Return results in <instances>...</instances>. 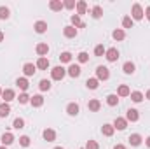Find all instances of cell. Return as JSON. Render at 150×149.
I'll return each instance as SVG.
<instances>
[{
  "instance_id": "1",
  "label": "cell",
  "mask_w": 150,
  "mask_h": 149,
  "mask_svg": "<svg viewBox=\"0 0 150 149\" xmlns=\"http://www.w3.org/2000/svg\"><path fill=\"white\" fill-rule=\"evenodd\" d=\"M143 7L140 5V4H134L133 5V9H131V19L133 21H140V19H143Z\"/></svg>"
},
{
  "instance_id": "2",
  "label": "cell",
  "mask_w": 150,
  "mask_h": 149,
  "mask_svg": "<svg viewBox=\"0 0 150 149\" xmlns=\"http://www.w3.org/2000/svg\"><path fill=\"white\" fill-rule=\"evenodd\" d=\"M65 75H67V69H63V67H54V69H51V79H52V81H63Z\"/></svg>"
},
{
  "instance_id": "3",
  "label": "cell",
  "mask_w": 150,
  "mask_h": 149,
  "mask_svg": "<svg viewBox=\"0 0 150 149\" xmlns=\"http://www.w3.org/2000/svg\"><path fill=\"white\" fill-rule=\"evenodd\" d=\"M108 77H110V70L107 67H103V65L96 67V79L98 81H107Z\"/></svg>"
},
{
  "instance_id": "4",
  "label": "cell",
  "mask_w": 150,
  "mask_h": 149,
  "mask_svg": "<svg viewBox=\"0 0 150 149\" xmlns=\"http://www.w3.org/2000/svg\"><path fill=\"white\" fill-rule=\"evenodd\" d=\"M113 128H115V130H120V132L126 130V128H127V119H126V117H120V116L115 117V119H113Z\"/></svg>"
},
{
  "instance_id": "5",
  "label": "cell",
  "mask_w": 150,
  "mask_h": 149,
  "mask_svg": "<svg viewBox=\"0 0 150 149\" xmlns=\"http://www.w3.org/2000/svg\"><path fill=\"white\" fill-rule=\"evenodd\" d=\"M105 58L113 63V62H117L119 60V51H117V47H110V49H107V53H105Z\"/></svg>"
},
{
  "instance_id": "6",
  "label": "cell",
  "mask_w": 150,
  "mask_h": 149,
  "mask_svg": "<svg viewBox=\"0 0 150 149\" xmlns=\"http://www.w3.org/2000/svg\"><path fill=\"white\" fill-rule=\"evenodd\" d=\"M2 98H4V102H5V104L12 102V100L16 98V93H14V90H11V88L4 90V91H2Z\"/></svg>"
},
{
  "instance_id": "7",
  "label": "cell",
  "mask_w": 150,
  "mask_h": 149,
  "mask_svg": "<svg viewBox=\"0 0 150 149\" xmlns=\"http://www.w3.org/2000/svg\"><path fill=\"white\" fill-rule=\"evenodd\" d=\"M42 137H44V140H47V142H54V140H56V132H54L52 128H45V130L42 132Z\"/></svg>"
},
{
  "instance_id": "8",
  "label": "cell",
  "mask_w": 150,
  "mask_h": 149,
  "mask_svg": "<svg viewBox=\"0 0 150 149\" xmlns=\"http://www.w3.org/2000/svg\"><path fill=\"white\" fill-rule=\"evenodd\" d=\"M14 140H16V139H14V135H12L11 132H5V133L0 137V142H2V146H5V148H7V146H11Z\"/></svg>"
},
{
  "instance_id": "9",
  "label": "cell",
  "mask_w": 150,
  "mask_h": 149,
  "mask_svg": "<svg viewBox=\"0 0 150 149\" xmlns=\"http://www.w3.org/2000/svg\"><path fill=\"white\" fill-rule=\"evenodd\" d=\"M16 86H18L23 93H26V90H28L30 82H28V79H26V77H18V79H16Z\"/></svg>"
},
{
  "instance_id": "10",
  "label": "cell",
  "mask_w": 150,
  "mask_h": 149,
  "mask_svg": "<svg viewBox=\"0 0 150 149\" xmlns=\"http://www.w3.org/2000/svg\"><path fill=\"white\" fill-rule=\"evenodd\" d=\"M70 21H72V27H75V28H86V23L80 19L79 14H72L70 16Z\"/></svg>"
},
{
  "instance_id": "11",
  "label": "cell",
  "mask_w": 150,
  "mask_h": 149,
  "mask_svg": "<svg viewBox=\"0 0 150 149\" xmlns=\"http://www.w3.org/2000/svg\"><path fill=\"white\" fill-rule=\"evenodd\" d=\"M63 35H65L67 39L77 37V28H75V27H72V25H67V27L63 28Z\"/></svg>"
},
{
  "instance_id": "12",
  "label": "cell",
  "mask_w": 150,
  "mask_h": 149,
  "mask_svg": "<svg viewBox=\"0 0 150 149\" xmlns=\"http://www.w3.org/2000/svg\"><path fill=\"white\" fill-rule=\"evenodd\" d=\"M129 95H131L129 86H127V84H120L119 90H117V97H119V98H124V97H129Z\"/></svg>"
},
{
  "instance_id": "13",
  "label": "cell",
  "mask_w": 150,
  "mask_h": 149,
  "mask_svg": "<svg viewBox=\"0 0 150 149\" xmlns=\"http://www.w3.org/2000/svg\"><path fill=\"white\" fill-rule=\"evenodd\" d=\"M126 119L131 121V123H134V121L140 119V112L136 111V109H127V112H126Z\"/></svg>"
},
{
  "instance_id": "14",
  "label": "cell",
  "mask_w": 150,
  "mask_h": 149,
  "mask_svg": "<svg viewBox=\"0 0 150 149\" xmlns=\"http://www.w3.org/2000/svg\"><path fill=\"white\" fill-rule=\"evenodd\" d=\"M80 72H82V70H80V67H79V65H75V63H72V65L67 69V74L70 75V77H74V79H75V77H79Z\"/></svg>"
},
{
  "instance_id": "15",
  "label": "cell",
  "mask_w": 150,
  "mask_h": 149,
  "mask_svg": "<svg viewBox=\"0 0 150 149\" xmlns=\"http://www.w3.org/2000/svg\"><path fill=\"white\" fill-rule=\"evenodd\" d=\"M35 67H37L38 70H47L49 69V60L45 56H40L37 60V63H35Z\"/></svg>"
},
{
  "instance_id": "16",
  "label": "cell",
  "mask_w": 150,
  "mask_h": 149,
  "mask_svg": "<svg viewBox=\"0 0 150 149\" xmlns=\"http://www.w3.org/2000/svg\"><path fill=\"white\" fill-rule=\"evenodd\" d=\"M35 72H37V67H35L33 63H25V65H23V74L26 75V77L33 75Z\"/></svg>"
},
{
  "instance_id": "17",
  "label": "cell",
  "mask_w": 150,
  "mask_h": 149,
  "mask_svg": "<svg viewBox=\"0 0 150 149\" xmlns=\"http://www.w3.org/2000/svg\"><path fill=\"white\" fill-rule=\"evenodd\" d=\"M35 51H37L38 58H40V56H45V54L49 53V46H47L45 42H40V44H37V47H35Z\"/></svg>"
},
{
  "instance_id": "18",
  "label": "cell",
  "mask_w": 150,
  "mask_h": 149,
  "mask_svg": "<svg viewBox=\"0 0 150 149\" xmlns=\"http://www.w3.org/2000/svg\"><path fill=\"white\" fill-rule=\"evenodd\" d=\"M101 133H103L105 137H112L113 133H115V128H113V125H110V123H105V125L101 126Z\"/></svg>"
},
{
  "instance_id": "19",
  "label": "cell",
  "mask_w": 150,
  "mask_h": 149,
  "mask_svg": "<svg viewBox=\"0 0 150 149\" xmlns=\"http://www.w3.org/2000/svg\"><path fill=\"white\" fill-rule=\"evenodd\" d=\"M142 142H143V137H142L140 133H133V135H129V144H131V146L136 148V146H140Z\"/></svg>"
},
{
  "instance_id": "20",
  "label": "cell",
  "mask_w": 150,
  "mask_h": 149,
  "mask_svg": "<svg viewBox=\"0 0 150 149\" xmlns=\"http://www.w3.org/2000/svg\"><path fill=\"white\" fill-rule=\"evenodd\" d=\"M30 104H32V107H42L44 105V97L42 95H33L30 98Z\"/></svg>"
},
{
  "instance_id": "21",
  "label": "cell",
  "mask_w": 150,
  "mask_h": 149,
  "mask_svg": "<svg viewBox=\"0 0 150 149\" xmlns=\"http://www.w3.org/2000/svg\"><path fill=\"white\" fill-rule=\"evenodd\" d=\"M80 111V107H79V104H75V102H70L68 105H67V112H68V116H77Z\"/></svg>"
},
{
  "instance_id": "22",
  "label": "cell",
  "mask_w": 150,
  "mask_h": 149,
  "mask_svg": "<svg viewBox=\"0 0 150 149\" xmlns=\"http://www.w3.org/2000/svg\"><path fill=\"white\" fill-rule=\"evenodd\" d=\"M87 109L93 112H98L101 109V102L100 100H96V98H93V100H89V104H87Z\"/></svg>"
},
{
  "instance_id": "23",
  "label": "cell",
  "mask_w": 150,
  "mask_h": 149,
  "mask_svg": "<svg viewBox=\"0 0 150 149\" xmlns=\"http://www.w3.org/2000/svg\"><path fill=\"white\" fill-rule=\"evenodd\" d=\"M49 9L54 11V12H58V11H61V9H65V7H63V2H61V0H51V2H49Z\"/></svg>"
},
{
  "instance_id": "24",
  "label": "cell",
  "mask_w": 150,
  "mask_h": 149,
  "mask_svg": "<svg viewBox=\"0 0 150 149\" xmlns=\"http://www.w3.org/2000/svg\"><path fill=\"white\" fill-rule=\"evenodd\" d=\"M33 28H35L37 34H45V32H47V23L40 19V21H37V23L33 25Z\"/></svg>"
},
{
  "instance_id": "25",
  "label": "cell",
  "mask_w": 150,
  "mask_h": 149,
  "mask_svg": "<svg viewBox=\"0 0 150 149\" xmlns=\"http://www.w3.org/2000/svg\"><path fill=\"white\" fill-rule=\"evenodd\" d=\"M122 70H124V74L131 75V74H134L136 67H134V63H133V62H126V63L122 65Z\"/></svg>"
},
{
  "instance_id": "26",
  "label": "cell",
  "mask_w": 150,
  "mask_h": 149,
  "mask_svg": "<svg viewBox=\"0 0 150 149\" xmlns=\"http://www.w3.org/2000/svg\"><path fill=\"white\" fill-rule=\"evenodd\" d=\"M75 9H77V14H79V16H80V14H86V12H87V4H86L84 0H79L77 5H75Z\"/></svg>"
},
{
  "instance_id": "27",
  "label": "cell",
  "mask_w": 150,
  "mask_h": 149,
  "mask_svg": "<svg viewBox=\"0 0 150 149\" xmlns=\"http://www.w3.org/2000/svg\"><path fill=\"white\" fill-rule=\"evenodd\" d=\"M91 16H93L94 19H100V18L103 16V9H101V5H94V7L91 9Z\"/></svg>"
},
{
  "instance_id": "28",
  "label": "cell",
  "mask_w": 150,
  "mask_h": 149,
  "mask_svg": "<svg viewBox=\"0 0 150 149\" xmlns=\"http://www.w3.org/2000/svg\"><path fill=\"white\" fill-rule=\"evenodd\" d=\"M9 114H11V105L5 104V102H2L0 104V117H7Z\"/></svg>"
},
{
  "instance_id": "29",
  "label": "cell",
  "mask_w": 150,
  "mask_h": 149,
  "mask_svg": "<svg viewBox=\"0 0 150 149\" xmlns=\"http://www.w3.org/2000/svg\"><path fill=\"white\" fill-rule=\"evenodd\" d=\"M112 37L115 39V40H124V39H126V32H124L122 28H115L112 32Z\"/></svg>"
},
{
  "instance_id": "30",
  "label": "cell",
  "mask_w": 150,
  "mask_h": 149,
  "mask_svg": "<svg viewBox=\"0 0 150 149\" xmlns=\"http://www.w3.org/2000/svg\"><path fill=\"white\" fill-rule=\"evenodd\" d=\"M86 86H87L89 90H96V88L100 86V81H98L96 77H89V79L86 81Z\"/></svg>"
},
{
  "instance_id": "31",
  "label": "cell",
  "mask_w": 150,
  "mask_h": 149,
  "mask_svg": "<svg viewBox=\"0 0 150 149\" xmlns=\"http://www.w3.org/2000/svg\"><path fill=\"white\" fill-rule=\"evenodd\" d=\"M129 97H131V100H133L134 104H140V102H142V100L145 98L142 91H131V95H129Z\"/></svg>"
},
{
  "instance_id": "32",
  "label": "cell",
  "mask_w": 150,
  "mask_h": 149,
  "mask_svg": "<svg viewBox=\"0 0 150 149\" xmlns=\"http://www.w3.org/2000/svg\"><path fill=\"white\" fill-rule=\"evenodd\" d=\"M38 88H40V91H49L51 90V81L49 79H42L38 82Z\"/></svg>"
},
{
  "instance_id": "33",
  "label": "cell",
  "mask_w": 150,
  "mask_h": 149,
  "mask_svg": "<svg viewBox=\"0 0 150 149\" xmlns=\"http://www.w3.org/2000/svg\"><path fill=\"white\" fill-rule=\"evenodd\" d=\"M133 23H134V21L131 19V16H124V18H122V30H124V28H133Z\"/></svg>"
},
{
  "instance_id": "34",
  "label": "cell",
  "mask_w": 150,
  "mask_h": 149,
  "mask_svg": "<svg viewBox=\"0 0 150 149\" xmlns=\"http://www.w3.org/2000/svg\"><path fill=\"white\" fill-rule=\"evenodd\" d=\"M59 62H61V63H70V62H72V53H68V51L61 53V54H59Z\"/></svg>"
},
{
  "instance_id": "35",
  "label": "cell",
  "mask_w": 150,
  "mask_h": 149,
  "mask_svg": "<svg viewBox=\"0 0 150 149\" xmlns=\"http://www.w3.org/2000/svg\"><path fill=\"white\" fill-rule=\"evenodd\" d=\"M12 128H16V130L25 128V119H23V117H16V119L12 121Z\"/></svg>"
},
{
  "instance_id": "36",
  "label": "cell",
  "mask_w": 150,
  "mask_h": 149,
  "mask_svg": "<svg viewBox=\"0 0 150 149\" xmlns=\"http://www.w3.org/2000/svg\"><path fill=\"white\" fill-rule=\"evenodd\" d=\"M107 104H108V105H110V107H115V105H117V104H119V97H117V95H108V97H107Z\"/></svg>"
},
{
  "instance_id": "37",
  "label": "cell",
  "mask_w": 150,
  "mask_h": 149,
  "mask_svg": "<svg viewBox=\"0 0 150 149\" xmlns=\"http://www.w3.org/2000/svg\"><path fill=\"white\" fill-rule=\"evenodd\" d=\"M105 53H107V49H105L103 44H98L94 47V56H105Z\"/></svg>"
},
{
  "instance_id": "38",
  "label": "cell",
  "mask_w": 150,
  "mask_h": 149,
  "mask_svg": "<svg viewBox=\"0 0 150 149\" xmlns=\"http://www.w3.org/2000/svg\"><path fill=\"white\" fill-rule=\"evenodd\" d=\"M77 60H79V63H87V62H89V54H87L86 51H80V53L77 54Z\"/></svg>"
},
{
  "instance_id": "39",
  "label": "cell",
  "mask_w": 150,
  "mask_h": 149,
  "mask_svg": "<svg viewBox=\"0 0 150 149\" xmlns=\"http://www.w3.org/2000/svg\"><path fill=\"white\" fill-rule=\"evenodd\" d=\"M11 16V11H9V7H5V5H0V19H7Z\"/></svg>"
},
{
  "instance_id": "40",
  "label": "cell",
  "mask_w": 150,
  "mask_h": 149,
  "mask_svg": "<svg viewBox=\"0 0 150 149\" xmlns=\"http://www.w3.org/2000/svg\"><path fill=\"white\" fill-rule=\"evenodd\" d=\"M19 144H21L23 148H28V146H30V137H28V135H21V137H19Z\"/></svg>"
},
{
  "instance_id": "41",
  "label": "cell",
  "mask_w": 150,
  "mask_h": 149,
  "mask_svg": "<svg viewBox=\"0 0 150 149\" xmlns=\"http://www.w3.org/2000/svg\"><path fill=\"white\" fill-rule=\"evenodd\" d=\"M30 98H32V97H28L26 93H21V95L18 97V100H19V104H30Z\"/></svg>"
},
{
  "instance_id": "42",
  "label": "cell",
  "mask_w": 150,
  "mask_h": 149,
  "mask_svg": "<svg viewBox=\"0 0 150 149\" xmlns=\"http://www.w3.org/2000/svg\"><path fill=\"white\" fill-rule=\"evenodd\" d=\"M75 5H77L75 0H65V2H63V7H65V9H70V11L75 9Z\"/></svg>"
},
{
  "instance_id": "43",
  "label": "cell",
  "mask_w": 150,
  "mask_h": 149,
  "mask_svg": "<svg viewBox=\"0 0 150 149\" xmlns=\"http://www.w3.org/2000/svg\"><path fill=\"white\" fill-rule=\"evenodd\" d=\"M86 149H100V146H98V142H96V140H87Z\"/></svg>"
},
{
  "instance_id": "44",
  "label": "cell",
  "mask_w": 150,
  "mask_h": 149,
  "mask_svg": "<svg viewBox=\"0 0 150 149\" xmlns=\"http://www.w3.org/2000/svg\"><path fill=\"white\" fill-rule=\"evenodd\" d=\"M143 12H145V16H147V19L150 21V5L147 7V9H145V11H143Z\"/></svg>"
},
{
  "instance_id": "45",
  "label": "cell",
  "mask_w": 150,
  "mask_h": 149,
  "mask_svg": "<svg viewBox=\"0 0 150 149\" xmlns=\"http://www.w3.org/2000/svg\"><path fill=\"white\" fill-rule=\"evenodd\" d=\"M113 149H126V146H124V144H117Z\"/></svg>"
},
{
  "instance_id": "46",
  "label": "cell",
  "mask_w": 150,
  "mask_h": 149,
  "mask_svg": "<svg viewBox=\"0 0 150 149\" xmlns=\"http://www.w3.org/2000/svg\"><path fill=\"white\" fill-rule=\"evenodd\" d=\"M145 144H147V148H150V135L145 139Z\"/></svg>"
},
{
  "instance_id": "47",
  "label": "cell",
  "mask_w": 150,
  "mask_h": 149,
  "mask_svg": "<svg viewBox=\"0 0 150 149\" xmlns=\"http://www.w3.org/2000/svg\"><path fill=\"white\" fill-rule=\"evenodd\" d=\"M145 98H147V100H150V90L147 91V93H145Z\"/></svg>"
},
{
  "instance_id": "48",
  "label": "cell",
  "mask_w": 150,
  "mask_h": 149,
  "mask_svg": "<svg viewBox=\"0 0 150 149\" xmlns=\"http://www.w3.org/2000/svg\"><path fill=\"white\" fill-rule=\"evenodd\" d=\"M4 40V32H0V42Z\"/></svg>"
},
{
  "instance_id": "49",
  "label": "cell",
  "mask_w": 150,
  "mask_h": 149,
  "mask_svg": "<svg viewBox=\"0 0 150 149\" xmlns=\"http://www.w3.org/2000/svg\"><path fill=\"white\" fill-rule=\"evenodd\" d=\"M0 149H7V148H5V146H0Z\"/></svg>"
},
{
  "instance_id": "50",
  "label": "cell",
  "mask_w": 150,
  "mask_h": 149,
  "mask_svg": "<svg viewBox=\"0 0 150 149\" xmlns=\"http://www.w3.org/2000/svg\"><path fill=\"white\" fill-rule=\"evenodd\" d=\"M54 149H63V148H61V146H58V148H54Z\"/></svg>"
},
{
  "instance_id": "51",
  "label": "cell",
  "mask_w": 150,
  "mask_h": 149,
  "mask_svg": "<svg viewBox=\"0 0 150 149\" xmlns=\"http://www.w3.org/2000/svg\"><path fill=\"white\" fill-rule=\"evenodd\" d=\"M2 91H4V90H2V88H0V97H2Z\"/></svg>"
},
{
  "instance_id": "52",
  "label": "cell",
  "mask_w": 150,
  "mask_h": 149,
  "mask_svg": "<svg viewBox=\"0 0 150 149\" xmlns=\"http://www.w3.org/2000/svg\"><path fill=\"white\" fill-rule=\"evenodd\" d=\"M80 149H86V148H80Z\"/></svg>"
}]
</instances>
